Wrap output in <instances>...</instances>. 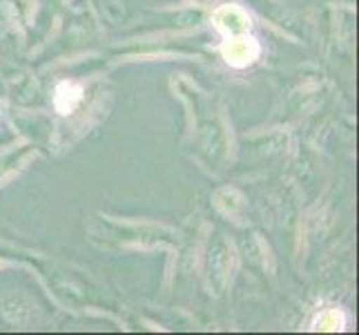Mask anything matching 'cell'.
Wrapping results in <instances>:
<instances>
[{"instance_id":"obj_1","label":"cell","mask_w":359,"mask_h":335,"mask_svg":"<svg viewBox=\"0 0 359 335\" xmlns=\"http://www.w3.org/2000/svg\"><path fill=\"white\" fill-rule=\"evenodd\" d=\"M259 52H262L259 43L252 39V36H243V34L234 36V39H230L224 47H221V54H224L228 65H232V67L252 65L259 58Z\"/></svg>"},{"instance_id":"obj_2","label":"cell","mask_w":359,"mask_h":335,"mask_svg":"<svg viewBox=\"0 0 359 335\" xmlns=\"http://www.w3.org/2000/svg\"><path fill=\"white\" fill-rule=\"evenodd\" d=\"M215 27L219 32H224L226 36H239V34H245L250 29V16L245 14V11L237 5H226L215 11Z\"/></svg>"},{"instance_id":"obj_3","label":"cell","mask_w":359,"mask_h":335,"mask_svg":"<svg viewBox=\"0 0 359 335\" xmlns=\"http://www.w3.org/2000/svg\"><path fill=\"white\" fill-rule=\"evenodd\" d=\"M81 98H83V90L76 83H60L54 94V105L60 114H69L81 103Z\"/></svg>"},{"instance_id":"obj_4","label":"cell","mask_w":359,"mask_h":335,"mask_svg":"<svg viewBox=\"0 0 359 335\" xmlns=\"http://www.w3.org/2000/svg\"><path fill=\"white\" fill-rule=\"evenodd\" d=\"M346 324L344 313L337 308H328L313 322V331H341Z\"/></svg>"}]
</instances>
